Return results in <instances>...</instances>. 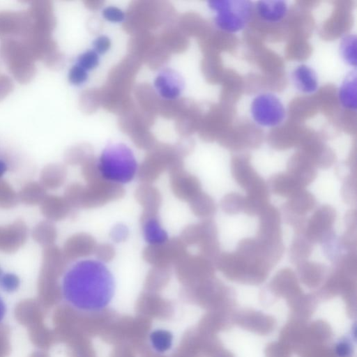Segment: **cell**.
<instances>
[{"label":"cell","instance_id":"bcb514c9","mask_svg":"<svg viewBox=\"0 0 357 357\" xmlns=\"http://www.w3.org/2000/svg\"><path fill=\"white\" fill-rule=\"evenodd\" d=\"M8 169L7 164L5 161L0 160V179L5 174Z\"/></svg>","mask_w":357,"mask_h":357},{"label":"cell","instance_id":"ab89813d","mask_svg":"<svg viewBox=\"0 0 357 357\" xmlns=\"http://www.w3.org/2000/svg\"><path fill=\"white\" fill-rule=\"evenodd\" d=\"M102 17L108 22L119 23L124 20L125 13L116 6H107L102 11Z\"/></svg>","mask_w":357,"mask_h":357},{"label":"cell","instance_id":"603a6c76","mask_svg":"<svg viewBox=\"0 0 357 357\" xmlns=\"http://www.w3.org/2000/svg\"><path fill=\"white\" fill-rule=\"evenodd\" d=\"M149 342L155 353L165 354L171 351L174 346V335L166 328H155L149 335Z\"/></svg>","mask_w":357,"mask_h":357},{"label":"cell","instance_id":"d6a6232c","mask_svg":"<svg viewBox=\"0 0 357 357\" xmlns=\"http://www.w3.org/2000/svg\"><path fill=\"white\" fill-rule=\"evenodd\" d=\"M336 271L347 278H352L356 274V252H347L333 264Z\"/></svg>","mask_w":357,"mask_h":357},{"label":"cell","instance_id":"30bf717a","mask_svg":"<svg viewBox=\"0 0 357 357\" xmlns=\"http://www.w3.org/2000/svg\"><path fill=\"white\" fill-rule=\"evenodd\" d=\"M231 169L236 183L247 193L267 187L266 183L252 167L247 157L233 158Z\"/></svg>","mask_w":357,"mask_h":357},{"label":"cell","instance_id":"8fae6325","mask_svg":"<svg viewBox=\"0 0 357 357\" xmlns=\"http://www.w3.org/2000/svg\"><path fill=\"white\" fill-rule=\"evenodd\" d=\"M153 85L162 98L172 100L181 96L184 89V80L174 70L165 68L158 73Z\"/></svg>","mask_w":357,"mask_h":357},{"label":"cell","instance_id":"e575fe53","mask_svg":"<svg viewBox=\"0 0 357 357\" xmlns=\"http://www.w3.org/2000/svg\"><path fill=\"white\" fill-rule=\"evenodd\" d=\"M19 202L18 195L7 182L0 179V208L8 209Z\"/></svg>","mask_w":357,"mask_h":357},{"label":"cell","instance_id":"44dd1931","mask_svg":"<svg viewBox=\"0 0 357 357\" xmlns=\"http://www.w3.org/2000/svg\"><path fill=\"white\" fill-rule=\"evenodd\" d=\"M296 268L301 280L310 286L319 284L328 273L326 265L314 261H303Z\"/></svg>","mask_w":357,"mask_h":357},{"label":"cell","instance_id":"7bdbcfd3","mask_svg":"<svg viewBox=\"0 0 357 357\" xmlns=\"http://www.w3.org/2000/svg\"><path fill=\"white\" fill-rule=\"evenodd\" d=\"M344 224L347 229L356 230L357 213L355 210H351L346 213Z\"/></svg>","mask_w":357,"mask_h":357},{"label":"cell","instance_id":"5bb4252c","mask_svg":"<svg viewBox=\"0 0 357 357\" xmlns=\"http://www.w3.org/2000/svg\"><path fill=\"white\" fill-rule=\"evenodd\" d=\"M22 41L36 60L44 61L55 53L56 44L51 34L39 32L32 29Z\"/></svg>","mask_w":357,"mask_h":357},{"label":"cell","instance_id":"d4e9b609","mask_svg":"<svg viewBox=\"0 0 357 357\" xmlns=\"http://www.w3.org/2000/svg\"><path fill=\"white\" fill-rule=\"evenodd\" d=\"M268 189L247 193L244 197L243 211L248 215H259L269 204Z\"/></svg>","mask_w":357,"mask_h":357},{"label":"cell","instance_id":"f6af8a7d","mask_svg":"<svg viewBox=\"0 0 357 357\" xmlns=\"http://www.w3.org/2000/svg\"><path fill=\"white\" fill-rule=\"evenodd\" d=\"M6 312V306L4 301L0 296V323L4 319Z\"/></svg>","mask_w":357,"mask_h":357},{"label":"cell","instance_id":"4dcf8cb0","mask_svg":"<svg viewBox=\"0 0 357 357\" xmlns=\"http://www.w3.org/2000/svg\"><path fill=\"white\" fill-rule=\"evenodd\" d=\"M325 255L335 264L342 255L343 251L340 238L333 230L329 232L320 242Z\"/></svg>","mask_w":357,"mask_h":357},{"label":"cell","instance_id":"8992f818","mask_svg":"<svg viewBox=\"0 0 357 357\" xmlns=\"http://www.w3.org/2000/svg\"><path fill=\"white\" fill-rule=\"evenodd\" d=\"M63 266L62 256L55 246L44 248L39 278V287L43 294H47L53 289L60 290L56 278L61 273Z\"/></svg>","mask_w":357,"mask_h":357},{"label":"cell","instance_id":"f546056e","mask_svg":"<svg viewBox=\"0 0 357 357\" xmlns=\"http://www.w3.org/2000/svg\"><path fill=\"white\" fill-rule=\"evenodd\" d=\"M63 169L57 165H48L43 167L40 175V183L46 189H55L62 183Z\"/></svg>","mask_w":357,"mask_h":357},{"label":"cell","instance_id":"ffe728a7","mask_svg":"<svg viewBox=\"0 0 357 357\" xmlns=\"http://www.w3.org/2000/svg\"><path fill=\"white\" fill-rule=\"evenodd\" d=\"M315 197L309 191L302 189L288 198L284 208L299 215H305L316 206Z\"/></svg>","mask_w":357,"mask_h":357},{"label":"cell","instance_id":"52a82bcc","mask_svg":"<svg viewBox=\"0 0 357 357\" xmlns=\"http://www.w3.org/2000/svg\"><path fill=\"white\" fill-rule=\"evenodd\" d=\"M28 11H1L0 38L23 40L32 30Z\"/></svg>","mask_w":357,"mask_h":357},{"label":"cell","instance_id":"ba28073f","mask_svg":"<svg viewBox=\"0 0 357 357\" xmlns=\"http://www.w3.org/2000/svg\"><path fill=\"white\" fill-rule=\"evenodd\" d=\"M335 218L336 211L333 206H320L307 220L305 236L313 244L320 243L333 230Z\"/></svg>","mask_w":357,"mask_h":357},{"label":"cell","instance_id":"8d00e7d4","mask_svg":"<svg viewBox=\"0 0 357 357\" xmlns=\"http://www.w3.org/2000/svg\"><path fill=\"white\" fill-rule=\"evenodd\" d=\"M100 61L99 55L93 50H88L79 55L76 64L87 72L96 68Z\"/></svg>","mask_w":357,"mask_h":357},{"label":"cell","instance_id":"d6986e66","mask_svg":"<svg viewBox=\"0 0 357 357\" xmlns=\"http://www.w3.org/2000/svg\"><path fill=\"white\" fill-rule=\"evenodd\" d=\"M256 10L264 21L278 22L286 16L287 4L281 0L259 1L256 5Z\"/></svg>","mask_w":357,"mask_h":357},{"label":"cell","instance_id":"d590c367","mask_svg":"<svg viewBox=\"0 0 357 357\" xmlns=\"http://www.w3.org/2000/svg\"><path fill=\"white\" fill-rule=\"evenodd\" d=\"M341 195L344 201L348 204L355 203L356 201V174H349L344 178Z\"/></svg>","mask_w":357,"mask_h":357},{"label":"cell","instance_id":"f1b7e54d","mask_svg":"<svg viewBox=\"0 0 357 357\" xmlns=\"http://www.w3.org/2000/svg\"><path fill=\"white\" fill-rule=\"evenodd\" d=\"M61 199L53 195H47L40 204V211L47 220H56L64 214V204Z\"/></svg>","mask_w":357,"mask_h":357},{"label":"cell","instance_id":"3957f363","mask_svg":"<svg viewBox=\"0 0 357 357\" xmlns=\"http://www.w3.org/2000/svg\"><path fill=\"white\" fill-rule=\"evenodd\" d=\"M0 57L19 83L27 84L35 77V59L22 40L2 39L0 43Z\"/></svg>","mask_w":357,"mask_h":357},{"label":"cell","instance_id":"74e56055","mask_svg":"<svg viewBox=\"0 0 357 357\" xmlns=\"http://www.w3.org/2000/svg\"><path fill=\"white\" fill-rule=\"evenodd\" d=\"M88 72L77 64L73 65L68 72V81L75 86L84 84L88 79Z\"/></svg>","mask_w":357,"mask_h":357},{"label":"cell","instance_id":"ee69618b","mask_svg":"<svg viewBox=\"0 0 357 357\" xmlns=\"http://www.w3.org/2000/svg\"><path fill=\"white\" fill-rule=\"evenodd\" d=\"M128 230L124 225H119L112 231V237L116 241L123 240L127 236Z\"/></svg>","mask_w":357,"mask_h":357},{"label":"cell","instance_id":"c3c4849f","mask_svg":"<svg viewBox=\"0 0 357 357\" xmlns=\"http://www.w3.org/2000/svg\"><path fill=\"white\" fill-rule=\"evenodd\" d=\"M0 66H1V65H0Z\"/></svg>","mask_w":357,"mask_h":357},{"label":"cell","instance_id":"83f0119b","mask_svg":"<svg viewBox=\"0 0 357 357\" xmlns=\"http://www.w3.org/2000/svg\"><path fill=\"white\" fill-rule=\"evenodd\" d=\"M31 235L33 239L45 248L52 246L56 232L54 225L46 220L40 222L33 227Z\"/></svg>","mask_w":357,"mask_h":357},{"label":"cell","instance_id":"2e32d148","mask_svg":"<svg viewBox=\"0 0 357 357\" xmlns=\"http://www.w3.org/2000/svg\"><path fill=\"white\" fill-rule=\"evenodd\" d=\"M266 184L268 190L273 194L287 198L305 189L287 173H279L271 176Z\"/></svg>","mask_w":357,"mask_h":357},{"label":"cell","instance_id":"9c48e42d","mask_svg":"<svg viewBox=\"0 0 357 357\" xmlns=\"http://www.w3.org/2000/svg\"><path fill=\"white\" fill-rule=\"evenodd\" d=\"M281 218L277 208L268 204L259 215V225L257 239L274 244L282 242L280 228Z\"/></svg>","mask_w":357,"mask_h":357},{"label":"cell","instance_id":"4fadbf2b","mask_svg":"<svg viewBox=\"0 0 357 357\" xmlns=\"http://www.w3.org/2000/svg\"><path fill=\"white\" fill-rule=\"evenodd\" d=\"M28 13L32 20V29L51 34L55 26L53 6L51 1H33L31 2Z\"/></svg>","mask_w":357,"mask_h":357},{"label":"cell","instance_id":"484cf974","mask_svg":"<svg viewBox=\"0 0 357 357\" xmlns=\"http://www.w3.org/2000/svg\"><path fill=\"white\" fill-rule=\"evenodd\" d=\"M47 190L40 182L31 181L25 184L17 193L19 201L26 205L40 204L47 195Z\"/></svg>","mask_w":357,"mask_h":357},{"label":"cell","instance_id":"ac0fdd59","mask_svg":"<svg viewBox=\"0 0 357 357\" xmlns=\"http://www.w3.org/2000/svg\"><path fill=\"white\" fill-rule=\"evenodd\" d=\"M295 87L304 93H312L317 90L318 78L314 70L302 64L297 66L291 74Z\"/></svg>","mask_w":357,"mask_h":357},{"label":"cell","instance_id":"9a60e30c","mask_svg":"<svg viewBox=\"0 0 357 357\" xmlns=\"http://www.w3.org/2000/svg\"><path fill=\"white\" fill-rule=\"evenodd\" d=\"M287 174L304 188L317 176L315 166L309 158L303 155H294L287 165Z\"/></svg>","mask_w":357,"mask_h":357},{"label":"cell","instance_id":"7402d4cb","mask_svg":"<svg viewBox=\"0 0 357 357\" xmlns=\"http://www.w3.org/2000/svg\"><path fill=\"white\" fill-rule=\"evenodd\" d=\"M356 90V70H352L344 78L338 93L339 100L343 107L356 110L357 106Z\"/></svg>","mask_w":357,"mask_h":357},{"label":"cell","instance_id":"5b68a950","mask_svg":"<svg viewBox=\"0 0 357 357\" xmlns=\"http://www.w3.org/2000/svg\"><path fill=\"white\" fill-rule=\"evenodd\" d=\"M250 112L255 122L264 127H275L285 117V109L280 100L270 93L256 96L251 104Z\"/></svg>","mask_w":357,"mask_h":357},{"label":"cell","instance_id":"277c9868","mask_svg":"<svg viewBox=\"0 0 357 357\" xmlns=\"http://www.w3.org/2000/svg\"><path fill=\"white\" fill-rule=\"evenodd\" d=\"M208 4L216 12L214 20L216 26L228 33L243 29L253 12L252 3L246 0H212Z\"/></svg>","mask_w":357,"mask_h":357},{"label":"cell","instance_id":"7a4b0ae2","mask_svg":"<svg viewBox=\"0 0 357 357\" xmlns=\"http://www.w3.org/2000/svg\"><path fill=\"white\" fill-rule=\"evenodd\" d=\"M97 170L105 181L117 184H127L135 178L138 164L131 149L123 143L108 144L100 153Z\"/></svg>","mask_w":357,"mask_h":357},{"label":"cell","instance_id":"b9f144b4","mask_svg":"<svg viewBox=\"0 0 357 357\" xmlns=\"http://www.w3.org/2000/svg\"><path fill=\"white\" fill-rule=\"evenodd\" d=\"M12 79L6 75H0V101L6 98L13 90Z\"/></svg>","mask_w":357,"mask_h":357},{"label":"cell","instance_id":"6da1fadb","mask_svg":"<svg viewBox=\"0 0 357 357\" xmlns=\"http://www.w3.org/2000/svg\"><path fill=\"white\" fill-rule=\"evenodd\" d=\"M116 280L107 265L100 259H83L75 261L64 273L60 294L74 309L95 313L112 303Z\"/></svg>","mask_w":357,"mask_h":357},{"label":"cell","instance_id":"e0dca14e","mask_svg":"<svg viewBox=\"0 0 357 357\" xmlns=\"http://www.w3.org/2000/svg\"><path fill=\"white\" fill-rule=\"evenodd\" d=\"M218 268L230 280H240L247 266L235 252L222 253L218 259Z\"/></svg>","mask_w":357,"mask_h":357},{"label":"cell","instance_id":"f35d334b","mask_svg":"<svg viewBox=\"0 0 357 357\" xmlns=\"http://www.w3.org/2000/svg\"><path fill=\"white\" fill-rule=\"evenodd\" d=\"M20 284V278L14 273H7L0 277V287L4 291L13 292L18 289Z\"/></svg>","mask_w":357,"mask_h":357},{"label":"cell","instance_id":"1f68e13d","mask_svg":"<svg viewBox=\"0 0 357 357\" xmlns=\"http://www.w3.org/2000/svg\"><path fill=\"white\" fill-rule=\"evenodd\" d=\"M340 55L349 66H356V36L353 34L342 38L340 45Z\"/></svg>","mask_w":357,"mask_h":357},{"label":"cell","instance_id":"7c38bea8","mask_svg":"<svg viewBox=\"0 0 357 357\" xmlns=\"http://www.w3.org/2000/svg\"><path fill=\"white\" fill-rule=\"evenodd\" d=\"M28 229L22 220H15L7 225L0 226V251L12 253L26 242Z\"/></svg>","mask_w":357,"mask_h":357},{"label":"cell","instance_id":"60d3db41","mask_svg":"<svg viewBox=\"0 0 357 357\" xmlns=\"http://www.w3.org/2000/svg\"><path fill=\"white\" fill-rule=\"evenodd\" d=\"M93 50L99 55L105 54L111 47V40L107 36L102 35L93 41Z\"/></svg>","mask_w":357,"mask_h":357},{"label":"cell","instance_id":"836d02e7","mask_svg":"<svg viewBox=\"0 0 357 357\" xmlns=\"http://www.w3.org/2000/svg\"><path fill=\"white\" fill-rule=\"evenodd\" d=\"M243 196L236 192H230L223 197L220 206L227 214L235 215L243 211Z\"/></svg>","mask_w":357,"mask_h":357},{"label":"cell","instance_id":"4316f807","mask_svg":"<svg viewBox=\"0 0 357 357\" xmlns=\"http://www.w3.org/2000/svg\"><path fill=\"white\" fill-rule=\"evenodd\" d=\"M145 241L153 245H160L168 241V234L160 222L154 218L148 219L143 225Z\"/></svg>","mask_w":357,"mask_h":357},{"label":"cell","instance_id":"7dc6e473","mask_svg":"<svg viewBox=\"0 0 357 357\" xmlns=\"http://www.w3.org/2000/svg\"><path fill=\"white\" fill-rule=\"evenodd\" d=\"M2 275V270L1 268H0V277Z\"/></svg>","mask_w":357,"mask_h":357},{"label":"cell","instance_id":"cb8c5ba5","mask_svg":"<svg viewBox=\"0 0 357 357\" xmlns=\"http://www.w3.org/2000/svg\"><path fill=\"white\" fill-rule=\"evenodd\" d=\"M313 250L312 243L304 234H297L289 248V259L291 263L297 265L307 261Z\"/></svg>","mask_w":357,"mask_h":357}]
</instances>
